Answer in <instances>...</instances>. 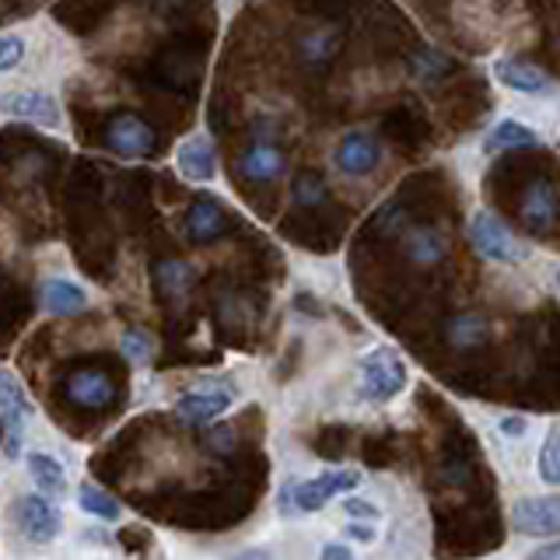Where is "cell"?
Masks as SVG:
<instances>
[{"label":"cell","instance_id":"1","mask_svg":"<svg viewBox=\"0 0 560 560\" xmlns=\"http://www.w3.org/2000/svg\"><path fill=\"white\" fill-rule=\"evenodd\" d=\"M407 361L393 347H375L361 358V396L372 402H389L407 389Z\"/></svg>","mask_w":560,"mask_h":560},{"label":"cell","instance_id":"2","mask_svg":"<svg viewBox=\"0 0 560 560\" xmlns=\"http://www.w3.org/2000/svg\"><path fill=\"white\" fill-rule=\"evenodd\" d=\"M469 245L490 262H522L529 256V249L515 238V232L494 214V210H477V214L469 218Z\"/></svg>","mask_w":560,"mask_h":560},{"label":"cell","instance_id":"3","mask_svg":"<svg viewBox=\"0 0 560 560\" xmlns=\"http://www.w3.org/2000/svg\"><path fill=\"white\" fill-rule=\"evenodd\" d=\"M14 525L28 542L46 547V542H52L63 533V512L57 508V501H49L43 494H25L14 504Z\"/></svg>","mask_w":560,"mask_h":560},{"label":"cell","instance_id":"4","mask_svg":"<svg viewBox=\"0 0 560 560\" xmlns=\"http://www.w3.org/2000/svg\"><path fill=\"white\" fill-rule=\"evenodd\" d=\"M358 483H361L358 469H326L305 483H291V508L294 512H319L332 498L347 494V490H354Z\"/></svg>","mask_w":560,"mask_h":560},{"label":"cell","instance_id":"5","mask_svg":"<svg viewBox=\"0 0 560 560\" xmlns=\"http://www.w3.org/2000/svg\"><path fill=\"white\" fill-rule=\"evenodd\" d=\"M0 113L11 119H25L35 127L46 130H60L63 127V109L57 95L39 92V88H22V92H4L0 95Z\"/></svg>","mask_w":560,"mask_h":560},{"label":"cell","instance_id":"6","mask_svg":"<svg viewBox=\"0 0 560 560\" xmlns=\"http://www.w3.org/2000/svg\"><path fill=\"white\" fill-rule=\"evenodd\" d=\"M105 148L116 158L137 162V158H148L154 151V130L137 113H119L105 127Z\"/></svg>","mask_w":560,"mask_h":560},{"label":"cell","instance_id":"7","mask_svg":"<svg viewBox=\"0 0 560 560\" xmlns=\"http://www.w3.org/2000/svg\"><path fill=\"white\" fill-rule=\"evenodd\" d=\"M382 162V144L375 133L368 130H350L340 137L337 151H332V165H337L340 175H350V179H361V175H372Z\"/></svg>","mask_w":560,"mask_h":560},{"label":"cell","instance_id":"8","mask_svg":"<svg viewBox=\"0 0 560 560\" xmlns=\"http://www.w3.org/2000/svg\"><path fill=\"white\" fill-rule=\"evenodd\" d=\"M32 410L35 407L25 393V385L0 368V417H4V424H8V442H4L8 459H18V452H22V424H25V417H32Z\"/></svg>","mask_w":560,"mask_h":560},{"label":"cell","instance_id":"9","mask_svg":"<svg viewBox=\"0 0 560 560\" xmlns=\"http://www.w3.org/2000/svg\"><path fill=\"white\" fill-rule=\"evenodd\" d=\"M512 529L522 536H560V494L522 498L512 508Z\"/></svg>","mask_w":560,"mask_h":560},{"label":"cell","instance_id":"10","mask_svg":"<svg viewBox=\"0 0 560 560\" xmlns=\"http://www.w3.org/2000/svg\"><path fill=\"white\" fill-rule=\"evenodd\" d=\"M63 393L81 410H105L116 402V382L98 368H78V372L67 375Z\"/></svg>","mask_w":560,"mask_h":560},{"label":"cell","instance_id":"11","mask_svg":"<svg viewBox=\"0 0 560 560\" xmlns=\"http://www.w3.org/2000/svg\"><path fill=\"white\" fill-rule=\"evenodd\" d=\"M232 402H235V389L228 382H200L175 399V410L189 420H218L221 413L232 410Z\"/></svg>","mask_w":560,"mask_h":560},{"label":"cell","instance_id":"12","mask_svg":"<svg viewBox=\"0 0 560 560\" xmlns=\"http://www.w3.org/2000/svg\"><path fill=\"white\" fill-rule=\"evenodd\" d=\"M557 210H560V200H557V186L550 179H533L525 186L522 203H518V218L533 235L550 232L557 224Z\"/></svg>","mask_w":560,"mask_h":560},{"label":"cell","instance_id":"13","mask_svg":"<svg viewBox=\"0 0 560 560\" xmlns=\"http://www.w3.org/2000/svg\"><path fill=\"white\" fill-rule=\"evenodd\" d=\"M284 168H288L284 151L277 144H267V140H253V144L238 154V175L245 183H256V186L273 183L284 175Z\"/></svg>","mask_w":560,"mask_h":560},{"label":"cell","instance_id":"14","mask_svg":"<svg viewBox=\"0 0 560 560\" xmlns=\"http://www.w3.org/2000/svg\"><path fill=\"white\" fill-rule=\"evenodd\" d=\"M494 78H498L504 88H512V92H518V95H533V98H547V95H553V81H550V74H542L539 67L525 63V60H498V63H494Z\"/></svg>","mask_w":560,"mask_h":560},{"label":"cell","instance_id":"15","mask_svg":"<svg viewBox=\"0 0 560 560\" xmlns=\"http://www.w3.org/2000/svg\"><path fill=\"white\" fill-rule=\"evenodd\" d=\"M175 165L186 175L189 183H210L218 175V154H214V144H210V137L197 133L179 144L175 151Z\"/></svg>","mask_w":560,"mask_h":560},{"label":"cell","instance_id":"16","mask_svg":"<svg viewBox=\"0 0 560 560\" xmlns=\"http://www.w3.org/2000/svg\"><path fill=\"white\" fill-rule=\"evenodd\" d=\"M340 43H343V35H340L337 25H315V28H305L302 35H298L294 52H298V60H302V63L323 67L340 52Z\"/></svg>","mask_w":560,"mask_h":560},{"label":"cell","instance_id":"17","mask_svg":"<svg viewBox=\"0 0 560 560\" xmlns=\"http://www.w3.org/2000/svg\"><path fill=\"white\" fill-rule=\"evenodd\" d=\"M402 245H407V256L417 262V267H438V262H442L445 253H448V242L434 224L407 228V238H402Z\"/></svg>","mask_w":560,"mask_h":560},{"label":"cell","instance_id":"18","mask_svg":"<svg viewBox=\"0 0 560 560\" xmlns=\"http://www.w3.org/2000/svg\"><path fill=\"white\" fill-rule=\"evenodd\" d=\"M39 298H43V308L49 315H78L88 308V291L81 284H74V280H63V277L46 280Z\"/></svg>","mask_w":560,"mask_h":560},{"label":"cell","instance_id":"19","mask_svg":"<svg viewBox=\"0 0 560 560\" xmlns=\"http://www.w3.org/2000/svg\"><path fill=\"white\" fill-rule=\"evenodd\" d=\"M25 463H28V477L35 480V487L43 490V498L60 501L67 494V472L57 463V455H49V452H28Z\"/></svg>","mask_w":560,"mask_h":560},{"label":"cell","instance_id":"20","mask_svg":"<svg viewBox=\"0 0 560 560\" xmlns=\"http://www.w3.org/2000/svg\"><path fill=\"white\" fill-rule=\"evenodd\" d=\"M221 232H224V210L214 200L200 197L197 203L189 207V214H186V235H189V242L207 245V242L221 238Z\"/></svg>","mask_w":560,"mask_h":560},{"label":"cell","instance_id":"21","mask_svg":"<svg viewBox=\"0 0 560 560\" xmlns=\"http://www.w3.org/2000/svg\"><path fill=\"white\" fill-rule=\"evenodd\" d=\"M525 148H539V133L529 130L518 119H501L494 130L487 133L483 151L487 154H501V151H525Z\"/></svg>","mask_w":560,"mask_h":560},{"label":"cell","instance_id":"22","mask_svg":"<svg viewBox=\"0 0 560 560\" xmlns=\"http://www.w3.org/2000/svg\"><path fill=\"white\" fill-rule=\"evenodd\" d=\"M154 284L165 298H172V302H183L192 284V267L186 259H162L154 267Z\"/></svg>","mask_w":560,"mask_h":560},{"label":"cell","instance_id":"23","mask_svg":"<svg viewBox=\"0 0 560 560\" xmlns=\"http://www.w3.org/2000/svg\"><path fill=\"white\" fill-rule=\"evenodd\" d=\"M78 508L92 515V518H98V522H119V515H122L119 501L109 494V490H102L98 483H81L78 487Z\"/></svg>","mask_w":560,"mask_h":560},{"label":"cell","instance_id":"24","mask_svg":"<svg viewBox=\"0 0 560 560\" xmlns=\"http://www.w3.org/2000/svg\"><path fill=\"white\" fill-rule=\"evenodd\" d=\"M487 319L477 312H463V315H455V319L448 323V343L455 350H469V347H477L487 340Z\"/></svg>","mask_w":560,"mask_h":560},{"label":"cell","instance_id":"25","mask_svg":"<svg viewBox=\"0 0 560 560\" xmlns=\"http://www.w3.org/2000/svg\"><path fill=\"white\" fill-rule=\"evenodd\" d=\"M539 477L560 487V428H550L547 442L539 448Z\"/></svg>","mask_w":560,"mask_h":560},{"label":"cell","instance_id":"26","mask_svg":"<svg viewBox=\"0 0 560 560\" xmlns=\"http://www.w3.org/2000/svg\"><path fill=\"white\" fill-rule=\"evenodd\" d=\"M119 350H122V358H127L130 364H148L154 358V343L144 329H127L119 337Z\"/></svg>","mask_w":560,"mask_h":560},{"label":"cell","instance_id":"27","mask_svg":"<svg viewBox=\"0 0 560 560\" xmlns=\"http://www.w3.org/2000/svg\"><path fill=\"white\" fill-rule=\"evenodd\" d=\"M291 192H294V203L298 207H319V203H326V183L315 172H302V175H298Z\"/></svg>","mask_w":560,"mask_h":560},{"label":"cell","instance_id":"28","mask_svg":"<svg viewBox=\"0 0 560 560\" xmlns=\"http://www.w3.org/2000/svg\"><path fill=\"white\" fill-rule=\"evenodd\" d=\"M410 70H413V78L420 84H428V81H438L448 70V60L442 57L438 49H424V52H417V57L410 60Z\"/></svg>","mask_w":560,"mask_h":560},{"label":"cell","instance_id":"29","mask_svg":"<svg viewBox=\"0 0 560 560\" xmlns=\"http://www.w3.org/2000/svg\"><path fill=\"white\" fill-rule=\"evenodd\" d=\"M25 52H28L25 35H18V32H0V74H8V70H14V67H22Z\"/></svg>","mask_w":560,"mask_h":560},{"label":"cell","instance_id":"30","mask_svg":"<svg viewBox=\"0 0 560 560\" xmlns=\"http://www.w3.org/2000/svg\"><path fill=\"white\" fill-rule=\"evenodd\" d=\"M207 445L214 448L218 455H228L235 448V428L232 424H218V428H210L207 431Z\"/></svg>","mask_w":560,"mask_h":560},{"label":"cell","instance_id":"31","mask_svg":"<svg viewBox=\"0 0 560 560\" xmlns=\"http://www.w3.org/2000/svg\"><path fill=\"white\" fill-rule=\"evenodd\" d=\"M343 512H347L350 518H354V522H375V518L382 515L372 501H361V498H347V501H343Z\"/></svg>","mask_w":560,"mask_h":560},{"label":"cell","instance_id":"32","mask_svg":"<svg viewBox=\"0 0 560 560\" xmlns=\"http://www.w3.org/2000/svg\"><path fill=\"white\" fill-rule=\"evenodd\" d=\"M498 431L508 434V438H522L525 434V417H501Z\"/></svg>","mask_w":560,"mask_h":560},{"label":"cell","instance_id":"33","mask_svg":"<svg viewBox=\"0 0 560 560\" xmlns=\"http://www.w3.org/2000/svg\"><path fill=\"white\" fill-rule=\"evenodd\" d=\"M319 560H354V553H350V547H343V542H326Z\"/></svg>","mask_w":560,"mask_h":560},{"label":"cell","instance_id":"34","mask_svg":"<svg viewBox=\"0 0 560 560\" xmlns=\"http://www.w3.org/2000/svg\"><path fill=\"white\" fill-rule=\"evenodd\" d=\"M347 536L358 539V542H375V529H372V525H361V522H350L347 525Z\"/></svg>","mask_w":560,"mask_h":560},{"label":"cell","instance_id":"35","mask_svg":"<svg viewBox=\"0 0 560 560\" xmlns=\"http://www.w3.org/2000/svg\"><path fill=\"white\" fill-rule=\"evenodd\" d=\"M529 560H560V542H550V547H539L536 553H529Z\"/></svg>","mask_w":560,"mask_h":560},{"label":"cell","instance_id":"36","mask_svg":"<svg viewBox=\"0 0 560 560\" xmlns=\"http://www.w3.org/2000/svg\"><path fill=\"white\" fill-rule=\"evenodd\" d=\"M235 560H273V553H270V550H262V547H256V550H245V553H238Z\"/></svg>","mask_w":560,"mask_h":560},{"label":"cell","instance_id":"37","mask_svg":"<svg viewBox=\"0 0 560 560\" xmlns=\"http://www.w3.org/2000/svg\"><path fill=\"white\" fill-rule=\"evenodd\" d=\"M553 280H557V291H560V270H557V277H553Z\"/></svg>","mask_w":560,"mask_h":560}]
</instances>
